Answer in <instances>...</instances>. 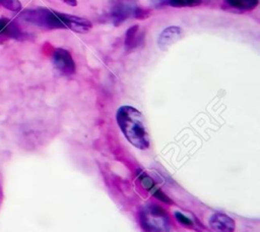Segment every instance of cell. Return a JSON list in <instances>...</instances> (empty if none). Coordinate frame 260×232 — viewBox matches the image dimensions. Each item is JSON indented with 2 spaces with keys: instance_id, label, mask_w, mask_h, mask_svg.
<instances>
[{
  "instance_id": "14",
  "label": "cell",
  "mask_w": 260,
  "mask_h": 232,
  "mask_svg": "<svg viewBox=\"0 0 260 232\" xmlns=\"http://www.w3.org/2000/svg\"><path fill=\"white\" fill-rule=\"evenodd\" d=\"M177 215V218H178V220H180L183 224H185V225H187V223H189V224H191V222L187 219V218H185V217H183V215H181V214H176Z\"/></svg>"
},
{
  "instance_id": "13",
  "label": "cell",
  "mask_w": 260,
  "mask_h": 232,
  "mask_svg": "<svg viewBox=\"0 0 260 232\" xmlns=\"http://www.w3.org/2000/svg\"><path fill=\"white\" fill-rule=\"evenodd\" d=\"M0 5L11 11H18L21 8V3L19 0H0Z\"/></svg>"
},
{
  "instance_id": "10",
  "label": "cell",
  "mask_w": 260,
  "mask_h": 232,
  "mask_svg": "<svg viewBox=\"0 0 260 232\" xmlns=\"http://www.w3.org/2000/svg\"><path fill=\"white\" fill-rule=\"evenodd\" d=\"M137 32H138L137 25H134V26L128 28V31L126 33V39H125V46L127 49L134 48L138 45Z\"/></svg>"
},
{
  "instance_id": "3",
  "label": "cell",
  "mask_w": 260,
  "mask_h": 232,
  "mask_svg": "<svg viewBox=\"0 0 260 232\" xmlns=\"http://www.w3.org/2000/svg\"><path fill=\"white\" fill-rule=\"evenodd\" d=\"M21 19L43 28H64L59 12L47 8L26 9L19 15Z\"/></svg>"
},
{
  "instance_id": "6",
  "label": "cell",
  "mask_w": 260,
  "mask_h": 232,
  "mask_svg": "<svg viewBox=\"0 0 260 232\" xmlns=\"http://www.w3.org/2000/svg\"><path fill=\"white\" fill-rule=\"evenodd\" d=\"M209 225L214 232H234L235 222L225 214L217 213L209 219Z\"/></svg>"
},
{
  "instance_id": "9",
  "label": "cell",
  "mask_w": 260,
  "mask_h": 232,
  "mask_svg": "<svg viewBox=\"0 0 260 232\" xmlns=\"http://www.w3.org/2000/svg\"><path fill=\"white\" fill-rule=\"evenodd\" d=\"M230 6L241 10H252L257 7L259 0H224Z\"/></svg>"
},
{
  "instance_id": "8",
  "label": "cell",
  "mask_w": 260,
  "mask_h": 232,
  "mask_svg": "<svg viewBox=\"0 0 260 232\" xmlns=\"http://www.w3.org/2000/svg\"><path fill=\"white\" fill-rule=\"evenodd\" d=\"M0 35H5L9 38H21V31L18 26L7 18H0Z\"/></svg>"
},
{
  "instance_id": "1",
  "label": "cell",
  "mask_w": 260,
  "mask_h": 232,
  "mask_svg": "<svg viewBox=\"0 0 260 232\" xmlns=\"http://www.w3.org/2000/svg\"><path fill=\"white\" fill-rule=\"evenodd\" d=\"M117 123L127 140L139 150L149 148V134L140 111L131 106H122L116 114Z\"/></svg>"
},
{
  "instance_id": "2",
  "label": "cell",
  "mask_w": 260,
  "mask_h": 232,
  "mask_svg": "<svg viewBox=\"0 0 260 232\" xmlns=\"http://www.w3.org/2000/svg\"><path fill=\"white\" fill-rule=\"evenodd\" d=\"M138 218L143 232H171V223L167 213L155 205L142 208Z\"/></svg>"
},
{
  "instance_id": "4",
  "label": "cell",
  "mask_w": 260,
  "mask_h": 232,
  "mask_svg": "<svg viewBox=\"0 0 260 232\" xmlns=\"http://www.w3.org/2000/svg\"><path fill=\"white\" fill-rule=\"evenodd\" d=\"M52 61L57 70L62 74L70 75L75 72V63L71 54L63 48H57L52 56Z\"/></svg>"
},
{
  "instance_id": "5",
  "label": "cell",
  "mask_w": 260,
  "mask_h": 232,
  "mask_svg": "<svg viewBox=\"0 0 260 232\" xmlns=\"http://www.w3.org/2000/svg\"><path fill=\"white\" fill-rule=\"evenodd\" d=\"M59 16L64 25V28L71 30L75 33L86 34L92 27V23L84 17L67 14V13H61V12H59Z\"/></svg>"
},
{
  "instance_id": "11",
  "label": "cell",
  "mask_w": 260,
  "mask_h": 232,
  "mask_svg": "<svg viewBox=\"0 0 260 232\" xmlns=\"http://www.w3.org/2000/svg\"><path fill=\"white\" fill-rule=\"evenodd\" d=\"M131 13H132L131 8L129 9L128 6L119 5V6L114 8L112 14H113V17H114V21L115 22H120V21L124 20L126 17H128Z\"/></svg>"
},
{
  "instance_id": "15",
  "label": "cell",
  "mask_w": 260,
  "mask_h": 232,
  "mask_svg": "<svg viewBox=\"0 0 260 232\" xmlns=\"http://www.w3.org/2000/svg\"><path fill=\"white\" fill-rule=\"evenodd\" d=\"M65 3H67L70 6H76L77 5V0H63Z\"/></svg>"
},
{
  "instance_id": "12",
  "label": "cell",
  "mask_w": 260,
  "mask_h": 232,
  "mask_svg": "<svg viewBox=\"0 0 260 232\" xmlns=\"http://www.w3.org/2000/svg\"><path fill=\"white\" fill-rule=\"evenodd\" d=\"M201 0H168L169 5L173 7H189L198 6L201 4Z\"/></svg>"
},
{
  "instance_id": "7",
  "label": "cell",
  "mask_w": 260,
  "mask_h": 232,
  "mask_svg": "<svg viewBox=\"0 0 260 232\" xmlns=\"http://www.w3.org/2000/svg\"><path fill=\"white\" fill-rule=\"evenodd\" d=\"M183 37V30L179 26H168L158 36L157 45L159 48H167Z\"/></svg>"
}]
</instances>
